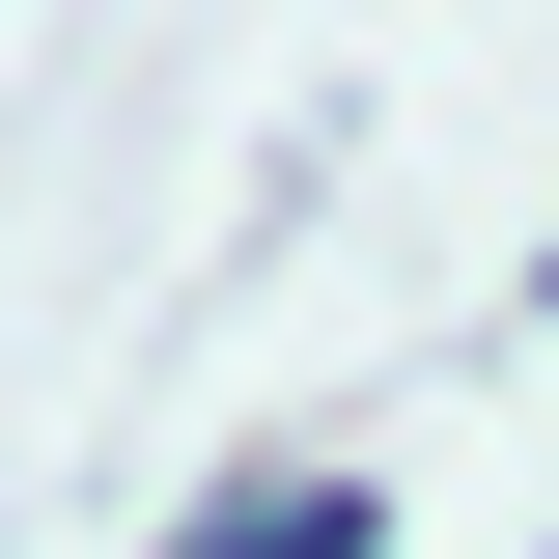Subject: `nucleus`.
Returning a JSON list of instances; mask_svg holds the SVG:
<instances>
[{
	"instance_id": "obj_1",
	"label": "nucleus",
	"mask_w": 559,
	"mask_h": 559,
	"mask_svg": "<svg viewBox=\"0 0 559 559\" xmlns=\"http://www.w3.org/2000/svg\"><path fill=\"white\" fill-rule=\"evenodd\" d=\"M168 559H392V503H364V476H224Z\"/></svg>"
}]
</instances>
